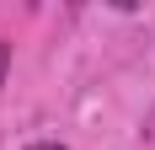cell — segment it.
<instances>
[{
	"label": "cell",
	"mask_w": 155,
	"mask_h": 150,
	"mask_svg": "<svg viewBox=\"0 0 155 150\" xmlns=\"http://www.w3.org/2000/svg\"><path fill=\"white\" fill-rule=\"evenodd\" d=\"M5 70H11V43H0V86H5Z\"/></svg>",
	"instance_id": "1"
},
{
	"label": "cell",
	"mask_w": 155,
	"mask_h": 150,
	"mask_svg": "<svg viewBox=\"0 0 155 150\" xmlns=\"http://www.w3.org/2000/svg\"><path fill=\"white\" fill-rule=\"evenodd\" d=\"M27 150H64L59 139H38V145H27Z\"/></svg>",
	"instance_id": "2"
}]
</instances>
